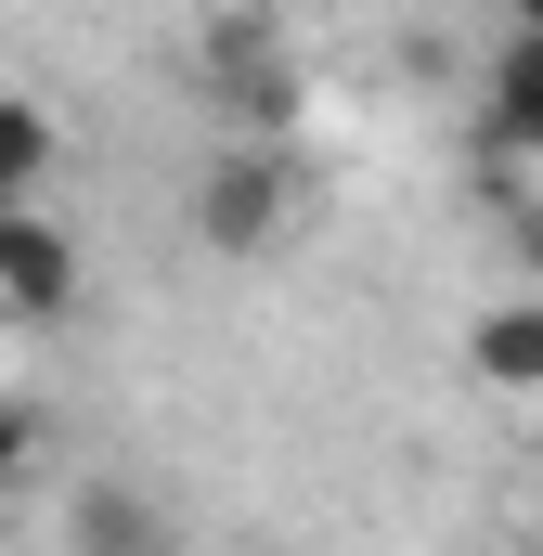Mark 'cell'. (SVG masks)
<instances>
[{"instance_id": "cell-1", "label": "cell", "mask_w": 543, "mask_h": 556, "mask_svg": "<svg viewBox=\"0 0 543 556\" xmlns=\"http://www.w3.org/2000/svg\"><path fill=\"white\" fill-rule=\"evenodd\" d=\"M285 233H298V155L272 130H233L194 168V247H207L220 273H260Z\"/></svg>"}, {"instance_id": "cell-2", "label": "cell", "mask_w": 543, "mask_h": 556, "mask_svg": "<svg viewBox=\"0 0 543 556\" xmlns=\"http://www.w3.org/2000/svg\"><path fill=\"white\" fill-rule=\"evenodd\" d=\"M194 78H207L220 130H272V142L298 130V52H285V26H272V13H207Z\"/></svg>"}, {"instance_id": "cell-3", "label": "cell", "mask_w": 543, "mask_h": 556, "mask_svg": "<svg viewBox=\"0 0 543 556\" xmlns=\"http://www.w3.org/2000/svg\"><path fill=\"white\" fill-rule=\"evenodd\" d=\"M0 311L13 324H65L78 311V233L26 194V207H0Z\"/></svg>"}, {"instance_id": "cell-4", "label": "cell", "mask_w": 543, "mask_h": 556, "mask_svg": "<svg viewBox=\"0 0 543 556\" xmlns=\"http://www.w3.org/2000/svg\"><path fill=\"white\" fill-rule=\"evenodd\" d=\"M479 142L492 155H543V26H518L479 78Z\"/></svg>"}, {"instance_id": "cell-5", "label": "cell", "mask_w": 543, "mask_h": 556, "mask_svg": "<svg viewBox=\"0 0 543 556\" xmlns=\"http://www.w3.org/2000/svg\"><path fill=\"white\" fill-rule=\"evenodd\" d=\"M466 363H479V389L543 402V298H492V311L466 324Z\"/></svg>"}, {"instance_id": "cell-6", "label": "cell", "mask_w": 543, "mask_h": 556, "mask_svg": "<svg viewBox=\"0 0 543 556\" xmlns=\"http://www.w3.org/2000/svg\"><path fill=\"white\" fill-rule=\"evenodd\" d=\"M65 544L78 556H142V544H168V505L155 492H117V479H78L65 492Z\"/></svg>"}, {"instance_id": "cell-7", "label": "cell", "mask_w": 543, "mask_h": 556, "mask_svg": "<svg viewBox=\"0 0 543 556\" xmlns=\"http://www.w3.org/2000/svg\"><path fill=\"white\" fill-rule=\"evenodd\" d=\"M52 155H65V130H52L26 91H0V194H39V181H52Z\"/></svg>"}, {"instance_id": "cell-8", "label": "cell", "mask_w": 543, "mask_h": 556, "mask_svg": "<svg viewBox=\"0 0 543 556\" xmlns=\"http://www.w3.org/2000/svg\"><path fill=\"white\" fill-rule=\"evenodd\" d=\"M39 453H52V415H39V402H0V492L39 479Z\"/></svg>"}, {"instance_id": "cell-9", "label": "cell", "mask_w": 543, "mask_h": 556, "mask_svg": "<svg viewBox=\"0 0 543 556\" xmlns=\"http://www.w3.org/2000/svg\"><path fill=\"white\" fill-rule=\"evenodd\" d=\"M518 26H543V0H518Z\"/></svg>"}, {"instance_id": "cell-10", "label": "cell", "mask_w": 543, "mask_h": 556, "mask_svg": "<svg viewBox=\"0 0 543 556\" xmlns=\"http://www.w3.org/2000/svg\"><path fill=\"white\" fill-rule=\"evenodd\" d=\"M0 207H26V194H0Z\"/></svg>"}]
</instances>
